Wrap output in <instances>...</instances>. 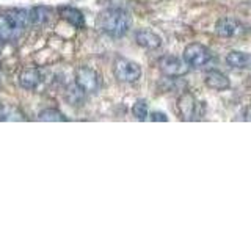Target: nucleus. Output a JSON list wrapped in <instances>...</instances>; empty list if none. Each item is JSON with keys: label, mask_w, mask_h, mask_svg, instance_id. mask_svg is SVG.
<instances>
[{"label": "nucleus", "mask_w": 251, "mask_h": 235, "mask_svg": "<svg viewBox=\"0 0 251 235\" xmlns=\"http://www.w3.org/2000/svg\"><path fill=\"white\" fill-rule=\"evenodd\" d=\"M0 46H2V41H0Z\"/></svg>", "instance_id": "aec40b11"}, {"label": "nucleus", "mask_w": 251, "mask_h": 235, "mask_svg": "<svg viewBox=\"0 0 251 235\" xmlns=\"http://www.w3.org/2000/svg\"><path fill=\"white\" fill-rule=\"evenodd\" d=\"M204 82H206V85L214 91H225L231 86V80L227 78V75L218 69L207 70L206 75H204Z\"/></svg>", "instance_id": "9d476101"}, {"label": "nucleus", "mask_w": 251, "mask_h": 235, "mask_svg": "<svg viewBox=\"0 0 251 235\" xmlns=\"http://www.w3.org/2000/svg\"><path fill=\"white\" fill-rule=\"evenodd\" d=\"M96 25L100 31L112 38H121L129 31L132 25L130 14L120 8H110L98 16Z\"/></svg>", "instance_id": "f257e3e1"}, {"label": "nucleus", "mask_w": 251, "mask_h": 235, "mask_svg": "<svg viewBox=\"0 0 251 235\" xmlns=\"http://www.w3.org/2000/svg\"><path fill=\"white\" fill-rule=\"evenodd\" d=\"M75 83L85 91V94H96V93H99L100 86H102L99 74L88 66H82L77 69Z\"/></svg>", "instance_id": "423d86ee"}, {"label": "nucleus", "mask_w": 251, "mask_h": 235, "mask_svg": "<svg viewBox=\"0 0 251 235\" xmlns=\"http://www.w3.org/2000/svg\"><path fill=\"white\" fill-rule=\"evenodd\" d=\"M245 31V25L235 18L226 16V18L218 19L215 24V33L222 38H237Z\"/></svg>", "instance_id": "6e6552de"}, {"label": "nucleus", "mask_w": 251, "mask_h": 235, "mask_svg": "<svg viewBox=\"0 0 251 235\" xmlns=\"http://www.w3.org/2000/svg\"><path fill=\"white\" fill-rule=\"evenodd\" d=\"M52 10L49 6H35L30 10V24L33 25H46L52 19Z\"/></svg>", "instance_id": "4468645a"}, {"label": "nucleus", "mask_w": 251, "mask_h": 235, "mask_svg": "<svg viewBox=\"0 0 251 235\" xmlns=\"http://www.w3.org/2000/svg\"><path fill=\"white\" fill-rule=\"evenodd\" d=\"M135 41L140 47L148 50H155L162 46V38L148 28H141L135 31Z\"/></svg>", "instance_id": "1a4fd4ad"}, {"label": "nucleus", "mask_w": 251, "mask_h": 235, "mask_svg": "<svg viewBox=\"0 0 251 235\" xmlns=\"http://www.w3.org/2000/svg\"><path fill=\"white\" fill-rule=\"evenodd\" d=\"M226 63L234 69H251V53L231 50L226 55Z\"/></svg>", "instance_id": "f8f14e48"}, {"label": "nucleus", "mask_w": 251, "mask_h": 235, "mask_svg": "<svg viewBox=\"0 0 251 235\" xmlns=\"http://www.w3.org/2000/svg\"><path fill=\"white\" fill-rule=\"evenodd\" d=\"M132 115L135 116V119H138V121H146L149 116L148 102L145 99H138L132 107Z\"/></svg>", "instance_id": "a211bd4d"}, {"label": "nucleus", "mask_w": 251, "mask_h": 235, "mask_svg": "<svg viewBox=\"0 0 251 235\" xmlns=\"http://www.w3.org/2000/svg\"><path fill=\"white\" fill-rule=\"evenodd\" d=\"M61 19H65L69 22L71 25H74L75 28H83L85 27V16L80 10H77L74 6H61L58 10Z\"/></svg>", "instance_id": "ddd939ff"}, {"label": "nucleus", "mask_w": 251, "mask_h": 235, "mask_svg": "<svg viewBox=\"0 0 251 235\" xmlns=\"http://www.w3.org/2000/svg\"><path fill=\"white\" fill-rule=\"evenodd\" d=\"M65 97L71 105H80L85 99V91L77 83H74V85L68 86V90L65 93Z\"/></svg>", "instance_id": "dca6fc26"}, {"label": "nucleus", "mask_w": 251, "mask_h": 235, "mask_svg": "<svg viewBox=\"0 0 251 235\" xmlns=\"http://www.w3.org/2000/svg\"><path fill=\"white\" fill-rule=\"evenodd\" d=\"M202 104L196 99L195 94L192 93H184L180 94L179 99H177V112L180 115L184 121H196L201 118V108Z\"/></svg>", "instance_id": "7ed1b4c3"}, {"label": "nucleus", "mask_w": 251, "mask_h": 235, "mask_svg": "<svg viewBox=\"0 0 251 235\" xmlns=\"http://www.w3.org/2000/svg\"><path fill=\"white\" fill-rule=\"evenodd\" d=\"M149 121H160V122H167L168 121V116L165 115V113H162V112H152L151 115H149V118H148Z\"/></svg>", "instance_id": "6ab92c4d"}, {"label": "nucleus", "mask_w": 251, "mask_h": 235, "mask_svg": "<svg viewBox=\"0 0 251 235\" xmlns=\"http://www.w3.org/2000/svg\"><path fill=\"white\" fill-rule=\"evenodd\" d=\"M43 80H44L43 70L36 68L22 70V74L19 75V83L24 90H36L43 83Z\"/></svg>", "instance_id": "9b49d317"}, {"label": "nucleus", "mask_w": 251, "mask_h": 235, "mask_svg": "<svg viewBox=\"0 0 251 235\" xmlns=\"http://www.w3.org/2000/svg\"><path fill=\"white\" fill-rule=\"evenodd\" d=\"M113 74L116 80L123 83H133L141 77V68L135 61H130L127 58H118L113 65Z\"/></svg>", "instance_id": "39448f33"}, {"label": "nucleus", "mask_w": 251, "mask_h": 235, "mask_svg": "<svg viewBox=\"0 0 251 235\" xmlns=\"http://www.w3.org/2000/svg\"><path fill=\"white\" fill-rule=\"evenodd\" d=\"M21 122L25 121V115H24L18 107L14 105H2L0 107V122Z\"/></svg>", "instance_id": "2eb2a0df"}, {"label": "nucleus", "mask_w": 251, "mask_h": 235, "mask_svg": "<svg viewBox=\"0 0 251 235\" xmlns=\"http://www.w3.org/2000/svg\"><path fill=\"white\" fill-rule=\"evenodd\" d=\"M159 69L167 77H182L188 74L190 66L184 58L175 57V55H167V57H162L159 60Z\"/></svg>", "instance_id": "0eeeda50"}, {"label": "nucleus", "mask_w": 251, "mask_h": 235, "mask_svg": "<svg viewBox=\"0 0 251 235\" xmlns=\"http://www.w3.org/2000/svg\"><path fill=\"white\" fill-rule=\"evenodd\" d=\"M38 119L47 121V122H63V121H66V118L63 116V113H60L58 110L46 108V110H43V112H39Z\"/></svg>", "instance_id": "f3484780"}, {"label": "nucleus", "mask_w": 251, "mask_h": 235, "mask_svg": "<svg viewBox=\"0 0 251 235\" xmlns=\"http://www.w3.org/2000/svg\"><path fill=\"white\" fill-rule=\"evenodd\" d=\"M182 58L188 63L190 68H202L212 60V52L209 47L201 43H192L184 49Z\"/></svg>", "instance_id": "20e7f679"}, {"label": "nucleus", "mask_w": 251, "mask_h": 235, "mask_svg": "<svg viewBox=\"0 0 251 235\" xmlns=\"http://www.w3.org/2000/svg\"><path fill=\"white\" fill-rule=\"evenodd\" d=\"M28 24L30 11L27 10H11L8 13L0 14V41H16Z\"/></svg>", "instance_id": "f03ea898"}]
</instances>
